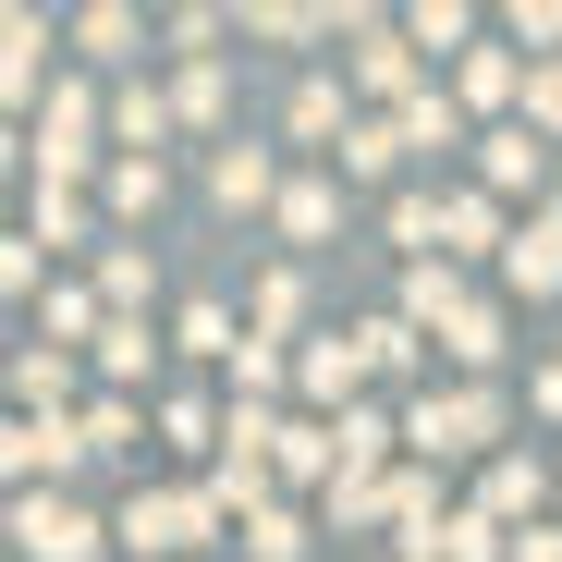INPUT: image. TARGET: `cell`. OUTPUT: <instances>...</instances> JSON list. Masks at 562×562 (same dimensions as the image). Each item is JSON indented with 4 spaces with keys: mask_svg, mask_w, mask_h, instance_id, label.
<instances>
[{
    "mask_svg": "<svg viewBox=\"0 0 562 562\" xmlns=\"http://www.w3.org/2000/svg\"><path fill=\"white\" fill-rule=\"evenodd\" d=\"M171 111H183V123H209V111H221V61H209V49L183 61V86H171Z\"/></svg>",
    "mask_w": 562,
    "mask_h": 562,
    "instance_id": "cell-19",
    "label": "cell"
},
{
    "mask_svg": "<svg viewBox=\"0 0 562 562\" xmlns=\"http://www.w3.org/2000/svg\"><path fill=\"white\" fill-rule=\"evenodd\" d=\"M13 538H25L37 562H86V550H99V526H86L74 502H25V514H13Z\"/></svg>",
    "mask_w": 562,
    "mask_h": 562,
    "instance_id": "cell-3",
    "label": "cell"
},
{
    "mask_svg": "<svg viewBox=\"0 0 562 562\" xmlns=\"http://www.w3.org/2000/svg\"><path fill=\"white\" fill-rule=\"evenodd\" d=\"M392 159H404V123H355V135H342V171H355V183H380Z\"/></svg>",
    "mask_w": 562,
    "mask_h": 562,
    "instance_id": "cell-12",
    "label": "cell"
},
{
    "mask_svg": "<svg viewBox=\"0 0 562 562\" xmlns=\"http://www.w3.org/2000/svg\"><path fill=\"white\" fill-rule=\"evenodd\" d=\"M245 550H257V562H306V514H281V502L245 514Z\"/></svg>",
    "mask_w": 562,
    "mask_h": 562,
    "instance_id": "cell-13",
    "label": "cell"
},
{
    "mask_svg": "<svg viewBox=\"0 0 562 562\" xmlns=\"http://www.w3.org/2000/svg\"><path fill=\"white\" fill-rule=\"evenodd\" d=\"M440 342H452V367H490V355H502V318H490V306H464Z\"/></svg>",
    "mask_w": 562,
    "mask_h": 562,
    "instance_id": "cell-17",
    "label": "cell"
},
{
    "mask_svg": "<svg viewBox=\"0 0 562 562\" xmlns=\"http://www.w3.org/2000/svg\"><path fill=\"white\" fill-rule=\"evenodd\" d=\"M123 440H135V404H123V392H111V404H99V416H86V452H123Z\"/></svg>",
    "mask_w": 562,
    "mask_h": 562,
    "instance_id": "cell-26",
    "label": "cell"
},
{
    "mask_svg": "<svg viewBox=\"0 0 562 562\" xmlns=\"http://www.w3.org/2000/svg\"><path fill=\"white\" fill-rule=\"evenodd\" d=\"M183 355H245V342H233V318H221V306H196V318H183Z\"/></svg>",
    "mask_w": 562,
    "mask_h": 562,
    "instance_id": "cell-25",
    "label": "cell"
},
{
    "mask_svg": "<svg viewBox=\"0 0 562 562\" xmlns=\"http://www.w3.org/2000/svg\"><path fill=\"white\" fill-rule=\"evenodd\" d=\"M514 562H562V526H526V538H514Z\"/></svg>",
    "mask_w": 562,
    "mask_h": 562,
    "instance_id": "cell-27",
    "label": "cell"
},
{
    "mask_svg": "<svg viewBox=\"0 0 562 562\" xmlns=\"http://www.w3.org/2000/svg\"><path fill=\"white\" fill-rule=\"evenodd\" d=\"M440 233H452V245H464V257H477V245H490V233H502V221H490V196H452V221H440Z\"/></svg>",
    "mask_w": 562,
    "mask_h": 562,
    "instance_id": "cell-24",
    "label": "cell"
},
{
    "mask_svg": "<svg viewBox=\"0 0 562 562\" xmlns=\"http://www.w3.org/2000/svg\"><path fill=\"white\" fill-rule=\"evenodd\" d=\"M99 367H111V380H147V330L111 318V330H99Z\"/></svg>",
    "mask_w": 562,
    "mask_h": 562,
    "instance_id": "cell-20",
    "label": "cell"
},
{
    "mask_svg": "<svg viewBox=\"0 0 562 562\" xmlns=\"http://www.w3.org/2000/svg\"><path fill=\"white\" fill-rule=\"evenodd\" d=\"M355 380H367V342H355V330L306 355V392H318V404H342V416H355Z\"/></svg>",
    "mask_w": 562,
    "mask_h": 562,
    "instance_id": "cell-6",
    "label": "cell"
},
{
    "mask_svg": "<svg viewBox=\"0 0 562 562\" xmlns=\"http://www.w3.org/2000/svg\"><path fill=\"white\" fill-rule=\"evenodd\" d=\"M502 269H514V294H562V209H550V221H538Z\"/></svg>",
    "mask_w": 562,
    "mask_h": 562,
    "instance_id": "cell-7",
    "label": "cell"
},
{
    "mask_svg": "<svg viewBox=\"0 0 562 562\" xmlns=\"http://www.w3.org/2000/svg\"><path fill=\"white\" fill-rule=\"evenodd\" d=\"M86 61H135V13H86Z\"/></svg>",
    "mask_w": 562,
    "mask_h": 562,
    "instance_id": "cell-22",
    "label": "cell"
},
{
    "mask_svg": "<svg viewBox=\"0 0 562 562\" xmlns=\"http://www.w3.org/2000/svg\"><path fill=\"white\" fill-rule=\"evenodd\" d=\"M490 428H502L490 392H452V404L428 392V404H416V452H490Z\"/></svg>",
    "mask_w": 562,
    "mask_h": 562,
    "instance_id": "cell-1",
    "label": "cell"
},
{
    "mask_svg": "<svg viewBox=\"0 0 562 562\" xmlns=\"http://www.w3.org/2000/svg\"><path fill=\"white\" fill-rule=\"evenodd\" d=\"M111 209H159V159H111Z\"/></svg>",
    "mask_w": 562,
    "mask_h": 562,
    "instance_id": "cell-23",
    "label": "cell"
},
{
    "mask_svg": "<svg viewBox=\"0 0 562 562\" xmlns=\"http://www.w3.org/2000/svg\"><path fill=\"white\" fill-rule=\"evenodd\" d=\"M209 183H221V209H257V196H281L269 147H221V159H209Z\"/></svg>",
    "mask_w": 562,
    "mask_h": 562,
    "instance_id": "cell-5",
    "label": "cell"
},
{
    "mask_svg": "<svg viewBox=\"0 0 562 562\" xmlns=\"http://www.w3.org/2000/svg\"><path fill=\"white\" fill-rule=\"evenodd\" d=\"M342 221V196H330V171H294V183H281V245H318Z\"/></svg>",
    "mask_w": 562,
    "mask_h": 562,
    "instance_id": "cell-4",
    "label": "cell"
},
{
    "mask_svg": "<svg viewBox=\"0 0 562 562\" xmlns=\"http://www.w3.org/2000/svg\"><path fill=\"white\" fill-rule=\"evenodd\" d=\"M392 123H404V147H428V159H452V147H464V111H452V99H404Z\"/></svg>",
    "mask_w": 562,
    "mask_h": 562,
    "instance_id": "cell-11",
    "label": "cell"
},
{
    "mask_svg": "<svg viewBox=\"0 0 562 562\" xmlns=\"http://www.w3.org/2000/svg\"><path fill=\"white\" fill-rule=\"evenodd\" d=\"M135 294H147V245H111V257H99V306L123 318Z\"/></svg>",
    "mask_w": 562,
    "mask_h": 562,
    "instance_id": "cell-15",
    "label": "cell"
},
{
    "mask_svg": "<svg viewBox=\"0 0 562 562\" xmlns=\"http://www.w3.org/2000/svg\"><path fill=\"white\" fill-rule=\"evenodd\" d=\"M294 135H306V147L355 135V111H342V86H330V74H318V86H294ZM330 159H342V147H330Z\"/></svg>",
    "mask_w": 562,
    "mask_h": 562,
    "instance_id": "cell-9",
    "label": "cell"
},
{
    "mask_svg": "<svg viewBox=\"0 0 562 562\" xmlns=\"http://www.w3.org/2000/svg\"><path fill=\"white\" fill-rule=\"evenodd\" d=\"M526 135H562V61L526 74Z\"/></svg>",
    "mask_w": 562,
    "mask_h": 562,
    "instance_id": "cell-21",
    "label": "cell"
},
{
    "mask_svg": "<svg viewBox=\"0 0 562 562\" xmlns=\"http://www.w3.org/2000/svg\"><path fill=\"white\" fill-rule=\"evenodd\" d=\"M355 74H367V86L392 99V86L416 74V37H392V25H355Z\"/></svg>",
    "mask_w": 562,
    "mask_h": 562,
    "instance_id": "cell-8",
    "label": "cell"
},
{
    "mask_svg": "<svg viewBox=\"0 0 562 562\" xmlns=\"http://www.w3.org/2000/svg\"><path fill=\"white\" fill-rule=\"evenodd\" d=\"M74 452H86V428H61V416L37 428V416H25V428H13V477H37V464H49V477H61Z\"/></svg>",
    "mask_w": 562,
    "mask_h": 562,
    "instance_id": "cell-10",
    "label": "cell"
},
{
    "mask_svg": "<svg viewBox=\"0 0 562 562\" xmlns=\"http://www.w3.org/2000/svg\"><path fill=\"white\" fill-rule=\"evenodd\" d=\"M452 86H464V99H477V111H490V99H526V74H514L502 49H464V74H452Z\"/></svg>",
    "mask_w": 562,
    "mask_h": 562,
    "instance_id": "cell-14",
    "label": "cell"
},
{
    "mask_svg": "<svg viewBox=\"0 0 562 562\" xmlns=\"http://www.w3.org/2000/svg\"><path fill=\"white\" fill-rule=\"evenodd\" d=\"M209 526H221V502H196V490H159V502H135V514H123V538H135V550H196Z\"/></svg>",
    "mask_w": 562,
    "mask_h": 562,
    "instance_id": "cell-2",
    "label": "cell"
},
{
    "mask_svg": "<svg viewBox=\"0 0 562 562\" xmlns=\"http://www.w3.org/2000/svg\"><path fill=\"white\" fill-rule=\"evenodd\" d=\"M330 440H342V477H355V464H380V452H392V428L367 416V404H355V416H330Z\"/></svg>",
    "mask_w": 562,
    "mask_h": 562,
    "instance_id": "cell-18",
    "label": "cell"
},
{
    "mask_svg": "<svg viewBox=\"0 0 562 562\" xmlns=\"http://www.w3.org/2000/svg\"><path fill=\"white\" fill-rule=\"evenodd\" d=\"M477 171L502 183V196H514V183H538V135H490V147H477Z\"/></svg>",
    "mask_w": 562,
    "mask_h": 562,
    "instance_id": "cell-16",
    "label": "cell"
}]
</instances>
